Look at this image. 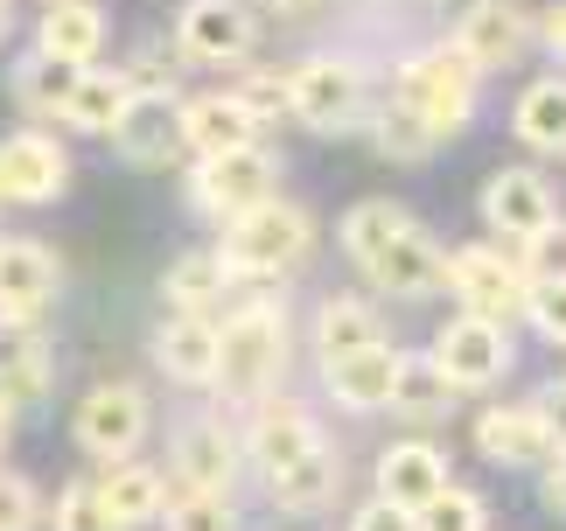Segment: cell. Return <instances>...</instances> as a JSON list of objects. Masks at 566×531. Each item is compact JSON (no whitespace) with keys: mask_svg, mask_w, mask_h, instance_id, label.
<instances>
[{"mask_svg":"<svg viewBox=\"0 0 566 531\" xmlns=\"http://www.w3.org/2000/svg\"><path fill=\"white\" fill-rule=\"evenodd\" d=\"M71 189V147L56 133H35V126H14L0 133V204H56Z\"/></svg>","mask_w":566,"mask_h":531,"instance_id":"obj_13","label":"cell"},{"mask_svg":"<svg viewBox=\"0 0 566 531\" xmlns=\"http://www.w3.org/2000/svg\"><path fill=\"white\" fill-rule=\"evenodd\" d=\"M441 287L462 301V315H483V322H517L532 301V280L525 266L504 259V246H454L441 252Z\"/></svg>","mask_w":566,"mask_h":531,"instance_id":"obj_6","label":"cell"},{"mask_svg":"<svg viewBox=\"0 0 566 531\" xmlns=\"http://www.w3.org/2000/svg\"><path fill=\"white\" fill-rule=\"evenodd\" d=\"M238 105H245V113L266 126V119H280L287 113V71H266V63H252V71H238Z\"/></svg>","mask_w":566,"mask_h":531,"instance_id":"obj_37","label":"cell"},{"mask_svg":"<svg viewBox=\"0 0 566 531\" xmlns=\"http://www.w3.org/2000/svg\"><path fill=\"white\" fill-rule=\"evenodd\" d=\"M238 461H245V448L224 427V413H189L168 440V482L176 490H231Z\"/></svg>","mask_w":566,"mask_h":531,"instance_id":"obj_14","label":"cell"},{"mask_svg":"<svg viewBox=\"0 0 566 531\" xmlns=\"http://www.w3.org/2000/svg\"><path fill=\"white\" fill-rule=\"evenodd\" d=\"M287 113L315 133H357L371 119V92H364V63L357 56H336V50H315L287 71Z\"/></svg>","mask_w":566,"mask_h":531,"instance_id":"obj_4","label":"cell"},{"mask_svg":"<svg viewBox=\"0 0 566 531\" xmlns=\"http://www.w3.org/2000/svg\"><path fill=\"white\" fill-rule=\"evenodd\" d=\"M538 42H546V50L566 63V0H553V8L538 14Z\"/></svg>","mask_w":566,"mask_h":531,"instance_id":"obj_44","label":"cell"},{"mask_svg":"<svg viewBox=\"0 0 566 531\" xmlns=\"http://www.w3.org/2000/svg\"><path fill=\"white\" fill-rule=\"evenodd\" d=\"M0 42H8V0H0Z\"/></svg>","mask_w":566,"mask_h":531,"instance_id":"obj_47","label":"cell"},{"mask_svg":"<svg viewBox=\"0 0 566 531\" xmlns=\"http://www.w3.org/2000/svg\"><path fill=\"white\" fill-rule=\"evenodd\" d=\"M63 294V266L35 238H0V322H42Z\"/></svg>","mask_w":566,"mask_h":531,"instance_id":"obj_15","label":"cell"},{"mask_svg":"<svg viewBox=\"0 0 566 531\" xmlns=\"http://www.w3.org/2000/svg\"><path fill=\"white\" fill-rule=\"evenodd\" d=\"M385 343V315L364 294H322L315 308V350H322V364H336V357H357V350H378Z\"/></svg>","mask_w":566,"mask_h":531,"instance_id":"obj_26","label":"cell"},{"mask_svg":"<svg viewBox=\"0 0 566 531\" xmlns=\"http://www.w3.org/2000/svg\"><path fill=\"white\" fill-rule=\"evenodd\" d=\"M448 42L490 77V71H511V63L538 42V14L525 8V0H469V8L454 14Z\"/></svg>","mask_w":566,"mask_h":531,"instance_id":"obj_11","label":"cell"},{"mask_svg":"<svg viewBox=\"0 0 566 531\" xmlns=\"http://www.w3.org/2000/svg\"><path fill=\"white\" fill-rule=\"evenodd\" d=\"M259 140V119L238 105V92H203V98H182V154L210 162V154H231V147H252Z\"/></svg>","mask_w":566,"mask_h":531,"instance_id":"obj_21","label":"cell"},{"mask_svg":"<svg viewBox=\"0 0 566 531\" xmlns=\"http://www.w3.org/2000/svg\"><path fill=\"white\" fill-rule=\"evenodd\" d=\"M350 531H420V524H412V511H391L385 497H371V503L350 518Z\"/></svg>","mask_w":566,"mask_h":531,"instance_id":"obj_41","label":"cell"},{"mask_svg":"<svg viewBox=\"0 0 566 531\" xmlns=\"http://www.w3.org/2000/svg\"><path fill=\"white\" fill-rule=\"evenodd\" d=\"M454 406V385L441 378V364L427 350H399V371H391V406L385 413H406V419H441Z\"/></svg>","mask_w":566,"mask_h":531,"instance_id":"obj_32","label":"cell"},{"mask_svg":"<svg viewBox=\"0 0 566 531\" xmlns=\"http://www.w3.org/2000/svg\"><path fill=\"white\" fill-rule=\"evenodd\" d=\"M525 322H532L546 343H559V350H566V280H553V287H532V301H525Z\"/></svg>","mask_w":566,"mask_h":531,"instance_id":"obj_40","label":"cell"},{"mask_svg":"<svg viewBox=\"0 0 566 531\" xmlns=\"http://www.w3.org/2000/svg\"><path fill=\"white\" fill-rule=\"evenodd\" d=\"M77 448L98 461H134L140 455V440H147V427H155V406H147V392L140 385H126V378H105V385H92L77 398Z\"/></svg>","mask_w":566,"mask_h":531,"instance_id":"obj_7","label":"cell"},{"mask_svg":"<svg viewBox=\"0 0 566 531\" xmlns=\"http://www.w3.org/2000/svg\"><path fill=\"white\" fill-rule=\"evenodd\" d=\"M287 301L273 294H245L224 315L217 329V378L210 392L231 398V406H259V398H273L280 378H287Z\"/></svg>","mask_w":566,"mask_h":531,"instance_id":"obj_1","label":"cell"},{"mask_svg":"<svg viewBox=\"0 0 566 531\" xmlns=\"http://www.w3.org/2000/svg\"><path fill=\"white\" fill-rule=\"evenodd\" d=\"M475 455L496 461V469H546L553 434H546V419H538L532 398H517V406H483L475 413Z\"/></svg>","mask_w":566,"mask_h":531,"instance_id":"obj_17","label":"cell"},{"mask_svg":"<svg viewBox=\"0 0 566 531\" xmlns=\"http://www.w3.org/2000/svg\"><path fill=\"white\" fill-rule=\"evenodd\" d=\"M259 50V14L245 0H189L176 14V56L203 63V71H238Z\"/></svg>","mask_w":566,"mask_h":531,"instance_id":"obj_9","label":"cell"},{"mask_svg":"<svg viewBox=\"0 0 566 531\" xmlns=\"http://www.w3.org/2000/svg\"><path fill=\"white\" fill-rule=\"evenodd\" d=\"M391 371H399V350L378 343V350H357V357H336L322 364V385L343 413H385L391 406Z\"/></svg>","mask_w":566,"mask_h":531,"instance_id":"obj_24","label":"cell"},{"mask_svg":"<svg viewBox=\"0 0 566 531\" xmlns=\"http://www.w3.org/2000/svg\"><path fill=\"white\" fill-rule=\"evenodd\" d=\"M483 225L496 238H511V246H525L546 225H559V196L538 168H496L483 183Z\"/></svg>","mask_w":566,"mask_h":531,"instance_id":"obj_16","label":"cell"},{"mask_svg":"<svg viewBox=\"0 0 566 531\" xmlns=\"http://www.w3.org/2000/svg\"><path fill=\"white\" fill-rule=\"evenodd\" d=\"M126 105H134V77L126 71H84L77 77V92H71V113H63V126L71 133H92V140H113L119 119H126Z\"/></svg>","mask_w":566,"mask_h":531,"instance_id":"obj_29","label":"cell"},{"mask_svg":"<svg viewBox=\"0 0 566 531\" xmlns=\"http://www.w3.org/2000/svg\"><path fill=\"white\" fill-rule=\"evenodd\" d=\"M511 133L532 154L566 162V77H532L525 92H517V105H511Z\"/></svg>","mask_w":566,"mask_h":531,"instance_id":"obj_28","label":"cell"},{"mask_svg":"<svg viewBox=\"0 0 566 531\" xmlns=\"http://www.w3.org/2000/svg\"><path fill=\"white\" fill-rule=\"evenodd\" d=\"M433 364H441V378L454 392H490L511 378L517 350H511V329L504 322H483V315H448L441 329H433Z\"/></svg>","mask_w":566,"mask_h":531,"instance_id":"obj_8","label":"cell"},{"mask_svg":"<svg viewBox=\"0 0 566 531\" xmlns=\"http://www.w3.org/2000/svg\"><path fill=\"white\" fill-rule=\"evenodd\" d=\"M35 524H42V503L29 490V476L0 469V531H35Z\"/></svg>","mask_w":566,"mask_h":531,"instance_id":"obj_39","label":"cell"},{"mask_svg":"<svg viewBox=\"0 0 566 531\" xmlns=\"http://www.w3.org/2000/svg\"><path fill=\"white\" fill-rule=\"evenodd\" d=\"M56 531H113V518H105V497H98V476H77L56 490V511H50Z\"/></svg>","mask_w":566,"mask_h":531,"instance_id":"obj_36","label":"cell"},{"mask_svg":"<svg viewBox=\"0 0 566 531\" xmlns=\"http://www.w3.org/2000/svg\"><path fill=\"white\" fill-rule=\"evenodd\" d=\"M266 497H273V511H287V518L329 511V503L343 497V455L322 448V455H308V461H294V469L266 476Z\"/></svg>","mask_w":566,"mask_h":531,"instance_id":"obj_27","label":"cell"},{"mask_svg":"<svg viewBox=\"0 0 566 531\" xmlns=\"http://www.w3.org/2000/svg\"><path fill=\"white\" fill-rule=\"evenodd\" d=\"M532 406H538V419H546V434H553V455H559V448H566V378H559V385H546V392L532 398Z\"/></svg>","mask_w":566,"mask_h":531,"instance_id":"obj_42","label":"cell"},{"mask_svg":"<svg viewBox=\"0 0 566 531\" xmlns=\"http://www.w3.org/2000/svg\"><path fill=\"white\" fill-rule=\"evenodd\" d=\"M35 50L50 63L92 71L105 56V8L98 0H50V14H42V29H35Z\"/></svg>","mask_w":566,"mask_h":531,"instance_id":"obj_22","label":"cell"},{"mask_svg":"<svg viewBox=\"0 0 566 531\" xmlns=\"http://www.w3.org/2000/svg\"><path fill=\"white\" fill-rule=\"evenodd\" d=\"M266 8H280V14H308L315 0H266Z\"/></svg>","mask_w":566,"mask_h":531,"instance_id":"obj_46","label":"cell"},{"mask_svg":"<svg viewBox=\"0 0 566 531\" xmlns=\"http://www.w3.org/2000/svg\"><path fill=\"white\" fill-rule=\"evenodd\" d=\"M266 196H280V154H273L266 140L231 147V154H210V162H196V168H189V204L203 210L217 231H224L231 217L259 210Z\"/></svg>","mask_w":566,"mask_h":531,"instance_id":"obj_5","label":"cell"},{"mask_svg":"<svg viewBox=\"0 0 566 531\" xmlns=\"http://www.w3.org/2000/svg\"><path fill=\"white\" fill-rule=\"evenodd\" d=\"M308 252H315V217H308V204H294V196H266L259 210L231 217L224 246H217L231 287H273V280H287L294 266H308Z\"/></svg>","mask_w":566,"mask_h":531,"instance_id":"obj_2","label":"cell"},{"mask_svg":"<svg viewBox=\"0 0 566 531\" xmlns=\"http://www.w3.org/2000/svg\"><path fill=\"white\" fill-rule=\"evenodd\" d=\"M0 210H8V204H0Z\"/></svg>","mask_w":566,"mask_h":531,"instance_id":"obj_48","label":"cell"},{"mask_svg":"<svg viewBox=\"0 0 566 531\" xmlns=\"http://www.w3.org/2000/svg\"><path fill=\"white\" fill-rule=\"evenodd\" d=\"M224 287H231V273H224V259H217V246H210V252H182L176 266H168L161 301H168V315H210V308L224 301Z\"/></svg>","mask_w":566,"mask_h":531,"instance_id":"obj_30","label":"cell"},{"mask_svg":"<svg viewBox=\"0 0 566 531\" xmlns=\"http://www.w3.org/2000/svg\"><path fill=\"white\" fill-rule=\"evenodd\" d=\"M98 497H105L113 531H140V524H161L168 476L155 469V461H105V469H98Z\"/></svg>","mask_w":566,"mask_h":531,"instance_id":"obj_23","label":"cell"},{"mask_svg":"<svg viewBox=\"0 0 566 531\" xmlns=\"http://www.w3.org/2000/svg\"><path fill=\"white\" fill-rule=\"evenodd\" d=\"M56 385V357L29 322H0V406H42Z\"/></svg>","mask_w":566,"mask_h":531,"instance_id":"obj_20","label":"cell"},{"mask_svg":"<svg viewBox=\"0 0 566 531\" xmlns=\"http://www.w3.org/2000/svg\"><path fill=\"white\" fill-rule=\"evenodd\" d=\"M238 448H245V461L259 476H280V469H294V461H308L329 448V434H322V419L301 406V398H259L252 419H245V434H238Z\"/></svg>","mask_w":566,"mask_h":531,"instance_id":"obj_10","label":"cell"},{"mask_svg":"<svg viewBox=\"0 0 566 531\" xmlns=\"http://www.w3.org/2000/svg\"><path fill=\"white\" fill-rule=\"evenodd\" d=\"M113 147H119V162H134V168L182 162V98L176 92H134Z\"/></svg>","mask_w":566,"mask_h":531,"instance_id":"obj_18","label":"cell"},{"mask_svg":"<svg viewBox=\"0 0 566 531\" xmlns=\"http://www.w3.org/2000/svg\"><path fill=\"white\" fill-rule=\"evenodd\" d=\"M448 490V455L433 440H391L378 455V497L391 511H427Z\"/></svg>","mask_w":566,"mask_h":531,"instance_id":"obj_19","label":"cell"},{"mask_svg":"<svg viewBox=\"0 0 566 531\" xmlns=\"http://www.w3.org/2000/svg\"><path fill=\"white\" fill-rule=\"evenodd\" d=\"M8 440H14V406H0V455H8Z\"/></svg>","mask_w":566,"mask_h":531,"instance_id":"obj_45","label":"cell"},{"mask_svg":"<svg viewBox=\"0 0 566 531\" xmlns=\"http://www.w3.org/2000/svg\"><path fill=\"white\" fill-rule=\"evenodd\" d=\"M371 147L385 154V162H427L441 140H433L412 113H399V105H378V113H371Z\"/></svg>","mask_w":566,"mask_h":531,"instance_id":"obj_34","label":"cell"},{"mask_svg":"<svg viewBox=\"0 0 566 531\" xmlns=\"http://www.w3.org/2000/svg\"><path fill=\"white\" fill-rule=\"evenodd\" d=\"M77 77H84V71H71V63H50L42 50H29V56L14 63V105H21L29 119H56V126H63Z\"/></svg>","mask_w":566,"mask_h":531,"instance_id":"obj_31","label":"cell"},{"mask_svg":"<svg viewBox=\"0 0 566 531\" xmlns=\"http://www.w3.org/2000/svg\"><path fill=\"white\" fill-rule=\"evenodd\" d=\"M161 531H238V497L231 490H168Z\"/></svg>","mask_w":566,"mask_h":531,"instance_id":"obj_33","label":"cell"},{"mask_svg":"<svg viewBox=\"0 0 566 531\" xmlns=\"http://www.w3.org/2000/svg\"><path fill=\"white\" fill-rule=\"evenodd\" d=\"M517 252H525L517 266H525V280H532V287H553V280H566V217H559V225H546L538 238H525Z\"/></svg>","mask_w":566,"mask_h":531,"instance_id":"obj_38","label":"cell"},{"mask_svg":"<svg viewBox=\"0 0 566 531\" xmlns=\"http://www.w3.org/2000/svg\"><path fill=\"white\" fill-rule=\"evenodd\" d=\"M538 497H546V511H559V518H566V448L546 461V476H538Z\"/></svg>","mask_w":566,"mask_h":531,"instance_id":"obj_43","label":"cell"},{"mask_svg":"<svg viewBox=\"0 0 566 531\" xmlns=\"http://www.w3.org/2000/svg\"><path fill=\"white\" fill-rule=\"evenodd\" d=\"M391 105L399 113H412L433 140H454L469 119H475V105H483V71L454 50V42H420L399 71H391Z\"/></svg>","mask_w":566,"mask_h":531,"instance_id":"obj_3","label":"cell"},{"mask_svg":"<svg viewBox=\"0 0 566 531\" xmlns=\"http://www.w3.org/2000/svg\"><path fill=\"white\" fill-rule=\"evenodd\" d=\"M155 364L168 371L176 385H196L203 392L217 378V322L210 315H168L155 329Z\"/></svg>","mask_w":566,"mask_h":531,"instance_id":"obj_25","label":"cell"},{"mask_svg":"<svg viewBox=\"0 0 566 531\" xmlns=\"http://www.w3.org/2000/svg\"><path fill=\"white\" fill-rule=\"evenodd\" d=\"M357 273L371 280V294H391V301H427L441 287V246L420 217H406L391 238H378L371 252L357 259Z\"/></svg>","mask_w":566,"mask_h":531,"instance_id":"obj_12","label":"cell"},{"mask_svg":"<svg viewBox=\"0 0 566 531\" xmlns=\"http://www.w3.org/2000/svg\"><path fill=\"white\" fill-rule=\"evenodd\" d=\"M412 524L420 531H490V503L475 490H462V482H448L427 511H412Z\"/></svg>","mask_w":566,"mask_h":531,"instance_id":"obj_35","label":"cell"}]
</instances>
